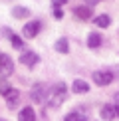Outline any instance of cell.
Instances as JSON below:
<instances>
[{
	"label": "cell",
	"mask_w": 119,
	"mask_h": 121,
	"mask_svg": "<svg viewBox=\"0 0 119 121\" xmlns=\"http://www.w3.org/2000/svg\"><path fill=\"white\" fill-rule=\"evenodd\" d=\"M83 2H87V6H93V4H97L99 0H83Z\"/></svg>",
	"instance_id": "21"
},
{
	"label": "cell",
	"mask_w": 119,
	"mask_h": 121,
	"mask_svg": "<svg viewBox=\"0 0 119 121\" xmlns=\"http://www.w3.org/2000/svg\"><path fill=\"white\" fill-rule=\"evenodd\" d=\"M99 115H101L103 121H113L115 117H119V111H117V107L113 103H105L101 107V111H99Z\"/></svg>",
	"instance_id": "6"
},
{
	"label": "cell",
	"mask_w": 119,
	"mask_h": 121,
	"mask_svg": "<svg viewBox=\"0 0 119 121\" xmlns=\"http://www.w3.org/2000/svg\"><path fill=\"white\" fill-rule=\"evenodd\" d=\"M40 30H42V22L40 20H32V22H28L22 28V34H24V38H36L40 34Z\"/></svg>",
	"instance_id": "5"
},
{
	"label": "cell",
	"mask_w": 119,
	"mask_h": 121,
	"mask_svg": "<svg viewBox=\"0 0 119 121\" xmlns=\"http://www.w3.org/2000/svg\"><path fill=\"white\" fill-rule=\"evenodd\" d=\"M0 121H6V119H0Z\"/></svg>",
	"instance_id": "22"
},
{
	"label": "cell",
	"mask_w": 119,
	"mask_h": 121,
	"mask_svg": "<svg viewBox=\"0 0 119 121\" xmlns=\"http://www.w3.org/2000/svg\"><path fill=\"white\" fill-rule=\"evenodd\" d=\"M10 89H12V87H10V85H8L6 82H2V83H0V93H2V95H6V93L10 91Z\"/></svg>",
	"instance_id": "18"
},
{
	"label": "cell",
	"mask_w": 119,
	"mask_h": 121,
	"mask_svg": "<svg viewBox=\"0 0 119 121\" xmlns=\"http://www.w3.org/2000/svg\"><path fill=\"white\" fill-rule=\"evenodd\" d=\"M72 89H73V93H87L89 91V83L83 82V79H76V82L72 83Z\"/></svg>",
	"instance_id": "11"
},
{
	"label": "cell",
	"mask_w": 119,
	"mask_h": 121,
	"mask_svg": "<svg viewBox=\"0 0 119 121\" xmlns=\"http://www.w3.org/2000/svg\"><path fill=\"white\" fill-rule=\"evenodd\" d=\"M48 93H50V89H48L46 83H36L32 87V91H30V97H32V101H36V103H44L48 99Z\"/></svg>",
	"instance_id": "2"
},
{
	"label": "cell",
	"mask_w": 119,
	"mask_h": 121,
	"mask_svg": "<svg viewBox=\"0 0 119 121\" xmlns=\"http://www.w3.org/2000/svg\"><path fill=\"white\" fill-rule=\"evenodd\" d=\"M101 42H103V40H101V34H97V32H91V34L87 36V46L91 48V50L99 48V46H101Z\"/></svg>",
	"instance_id": "13"
},
{
	"label": "cell",
	"mask_w": 119,
	"mask_h": 121,
	"mask_svg": "<svg viewBox=\"0 0 119 121\" xmlns=\"http://www.w3.org/2000/svg\"><path fill=\"white\" fill-rule=\"evenodd\" d=\"M93 82H95V85H99V87H105V85H109L113 82V72H109V69H97V72H93Z\"/></svg>",
	"instance_id": "3"
},
{
	"label": "cell",
	"mask_w": 119,
	"mask_h": 121,
	"mask_svg": "<svg viewBox=\"0 0 119 121\" xmlns=\"http://www.w3.org/2000/svg\"><path fill=\"white\" fill-rule=\"evenodd\" d=\"M64 121H87V115L81 113V111H69L64 117Z\"/></svg>",
	"instance_id": "16"
},
{
	"label": "cell",
	"mask_w": 119,
	"mask_h": 121,
	"mask_svg": "<svg viewBox=\"0 0 119 121\" xmlns=\"http://www.w3.org/2000/svg\"><path fill=\"white\" fill-rule=\"evenodd\" d=\"M12 16L18 18V20H20V18H28V16H30V10H28L26 6H14V8H12Z\"/></svg>",
	"instance_id": "17"
},
{
	"label": "cell",
	"mask_w": 119,
	"mask_h": 121,
	"mask_svg": "<svg viewBox=\"0 0 119 121\" xmlns=\"http://www.w3.org/2000/svg\"><path fill=\"white\" fill-rule=\"evenodd\" d=\"M12 72H14V62H12V58H10L8 54H0V73H2V78L12 75Z\"/></svg>",
	"instance_id": "4"
},
{
	"label": "cell",
	"mask_w": 119,
	"mask_h": 121,
	"mask_svg": "<svg viewBox=\"0 0 119 121\" xmlns=\"http://www.w3.org/2000/svg\"><path fill=\"white\" fill-rule=\"evenodd\" d=\"M54 18H56V20H62V18H64L62 8H54Z\"/></svg>",
	"instance_id": "19"
},
{
	"label": "cell",
	"mask_w": 119,
	"mask_h": 121,
	"mask_svg": "<svg viewBox=\"0 0 119 121\" xmlns=\"http://www.w3.org/2000/svg\"><path fill=\"white\" fill-rule=\"evenodd\" d=\"M4 97H6V103H8V107L12 109V107H16V103L20 101V91L12 87V89H10V91H8L6 95H4Z\"/></svg>",
	"instance_id": "10"
},
{
	"label": "cell",
	"mask_w": 119,
	"mask_h": 121,
	"mask_svg": "<svg viewBox=\"0 0 119 121\" xmlns=\"http://www.w3.org/2000/svg\"><path fill=\"white\" fill-rule=\"evenodd\" d=\"M66 2H68V0H52V6L54 8H62Z\"/></svg>",
	"instance_id": "20"
},
{
	"label": "cell",
	"mask_w": 119,
	"mask_h": 121,
	"mask_svg": "<svg viewBox=\"0 0 119 121\" xmlns=\"http://www.w3.org/2000/svg\"><path fill=\"white\" fill-rule=\"evenodd\" d=\"M93 22H95L97 28H109V24H111V18L107 16V14H99V16L93 18Z\"/></svg>",
	"instance_id": "14"
},
{
	"label": "cell",
	"mask_w": 119,
	"mask_h": 121,
	"mask_svg": "<svg viewBox=\"0 0 119 121\" xmlns=\"http://www.w3.org/2000/svg\"><path fill=\"white\" fill-rule=\"evenodd\" d=\"M38 62H40V56L36 52H22V56H20V64L28 65V68H34Z\"/></svg>",
	"instance_id": "7"
},
{
	"label": "cell",
	"mask_w": 119,
	"mask_h": 121,
	"mask_svg": "<svg viewBox=\"0 0 119 121\" xmlns=\"http://www.w3.org/2000/svg\"><path fill=\"white\" fill-rule=\"evenodd\" d=\"M18 121H36V113H34L32 107H24L22 111L18 113Z\"/></svg>",
	"instance_id": "12"
},
{
	"label": "cell",
	"mask_w": 119,
	"mask_h": 121,
	"mask_svg": "<svg viewBox=\"0 0 119 121\" xmlns=\"http://www.w3.org/2000/svg\"><path fill=\"white\" fill-rule=\"evenodd\" d=\"M2 32L6 34V38L10 40V44H12V46L16 48V50H22V48H24V40L20 38V36H16V34H14L12 30H10V28H4Z\"/></svg>",
	"instance_id": "9"
},
{
	"label": "cell",
	"mask_w": 119,
	"mask_h": 121,
	"mask_svg": "<svg viewBox=\"0 0 119 121\" xmlns=\"http://www.w3.org/2000/svg\"><path fill=\"white\" fill-rule=\"evenodd\" d=\"M68 99V85L64 82H58L56 85L50 87V93H48V105L52 109H58L60 105Z\"/></svg>",
	"instance_id": "1"
},
{
	"label": "cell",
	"mask_w": 119,
	"mask_h": 121,
	"mask_svg": "<svg viewBox=\"0 0 119 121\" xmlns=\"http://www.w3.org/2000/svg\"><path fill=\"white\" fill-rule=\"evenodd\" d=\"M73 16H76L77 20H83V22H85V20H91V6H76L73 8Z\"/></svg>",
	"instance_id": "8"
},
{
	"label": "cell",
	"mask_w": 119,
	"mask_h": 121,
	"mask_svg": "<svg viewBox=\"0 0 119 121\" xmlns=\"http://www.w3.org/2000/svg\"><path fill=\"white\" fill-rule=\"evenodd\" d=\"M54 48H56V52L60 54H68L69 52V42H68V38H60L56 44H54Z\"/></svg>",
	"instance_id": "15"
}]
</instances>
